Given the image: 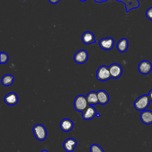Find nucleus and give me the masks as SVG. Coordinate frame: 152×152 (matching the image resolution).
<instances>
[{
  "mask_svg": "<svg viewBox=\"0 0 152 152\" xmlns=\"http://www.w3.org/2000/svg\"><path fill=\"white\" fill-rule=\"evenodd\" d=\"M151 100L148 94H144L138 97L134 103V106L135 109L140 111L146 110L148 107Z\"/></svg>",
  "mask_w": 152,
  "mask_h": 152,
  "instance_id": "nucleus-1",
  "label": "nucleus"
},
{
  "mask_svg": "<svg viewBox=\"0 0 152 152\" xmlns=\"http://www.w3.org/2000/svg\"><path fill=\"white\" fill-rule=\"evenodd\" d=\"M88 105L87 97L83 95H78L74 99V108L78 112H83Z\"/></svg>",
  "mask_w": 152,
  "mask_h": 152,
  "instance_id": "nucleus-2",
  "label": "nucleus"
},
{
  "mask_svg": "<svg viewBox=\"0 0 152 152\" xmlns=\"http://www.w3.org/2000/svg\"><path fill=\"white\" fill-rule=\"evenodd\" d=\"M33 133L37 140L43 141L47 136V131L45 126L42 124H37L33 128Z\"/></svg>",
  "mask_w": 152,
  "mask_h": 152,
  "instance_id": "nucleus-3",
  "label": "nucleus"
},
{
  "mask_svg": "<svg viewBox=\"0 0 152 152\" xmlns=\"http://www.w3.org/2000/svg\"><path fill=\"white\" fill-rule=\"evenodd\" d=\"M96 77L100 81H106L111 78L109 66L106 65L100 66L97 71Z\"/></svg>",
  "mask_w": 152,
  "mask_h": 152,
  "instance_id": "nucleus-4",
  "label": "nucleus"
},
{
  "mask_svg": "<svg viewBox=\"0 0 152 152\" xmlns=\"http://www.w3.org/2000/svg\"><path fill=\"white\" fill-rule=\"evenodd\" d=\"M99 45L102 49L110 50L113 48L115 45V40L112 37L102 38L99 42Z\"/></svg>",
  "mask_w": 152,
  "mask_h": 152,
  "instance_id": "nucleus-5",
  "label": "nucleus"
},
{
  "mask_svg": "<svg viewBox=\"0 0 152 152\" xmlns=\"http://www.w3.org/2000/svg\"><path fill=\"white\" fill-rule=\"evenodd\" d=\"M138 69L141 74L147 75L152 70V64L147 60H143L138 64Z\"/></svg>",
  "mask_w": 152,
  "mask_h": 152,
  "instance_id": "nucleus-6",
  "label": "nucleus"
},
{
  "mask_svg": "<svg viewBox=\"0 0 152 152\" xmlns=\"http://www.w3.org/2000/svg\"><path fill=\"white\" fill-rule=\"evenodd\" d=\"M88 57V54L87 52L84 49H81L77 51L74 56V60L77 64H84L86 62Z\"/></svg>",
  "mask_w": 152,
  "mask_h": 152,
  "instance_id": "nucleus-7",
  "label": "nucleus"
},
{
  "mask_svg": "<svg viewBox=\"0 0 152 152\" xmlns=\"http://www.w3.org/2000/svg\"><path fill=\"white\" fill-rule=\"evenodd\" d=\"M111 78L116 79L121 77L122 74V68L118 64H112L109 66Z\"/></svg>",
  "mask_w": 152,
  "mask_h": 152,
  "instance_id": "nucleus-8",
  "label": "nucleus"
},
{
  "mask_svg": "<svg viewBox=\"0 0 152 152\" xmlns=\"http://www.w3.org/2000/svg\"><path fill=\"white\" fill-rule=\"evenodd\" d=\"M118 2H122L125 4L126 12H128L132 9L138 8L140 7V2L138 0H115Z\"/></svg>",
  "mask_w": 152,
  "mask_h": 152,
  "instance_id": "nucleus-9",
  "label": "nucleus"
},
{
  "mask_svg": "<svg viewBox=\"0 0 152 152\" xmlns=\"http://www.w3.org/2000/svg\"><path fill=\"white\" fill-rule=\"evenodd\" d=\"M97 114L96 109L91 104H89L88 107L83 112L82 118L85 120H90L93 119Z\"/></svg>",
  "mask_w": 152,
  "mask_h": 152,
  "instance_id": "nucleus-10",
  "label": "nucleus"
},
{
  "mask_svg": "<svg viewBox=\"0 0 152 152\" xmlns=\"http://www.w3.org/2000/svg\"><path fill=\"white\" fill-rule=\"evenodd\" d=\"M140 118L142 123L146 125L152 124V111L150 110H144L141 112Z\"/></svg>",
  "mask_w": 152,
  "mask_h": 152,
  "instance_id": "nucleus-11",
  "label": "nucleus"
},
{
  "mask_svg": "<svg viewBox=\"0 0 152 152\" xmlns=\"http://www.w3.org/2000/svg\"><path fill=\"white\" fill-rule=\"evenodd\" d=\"M77 141L73 138H69L66 139L63 144L64 150L67 152H72L74 151L77 145Z\"/></svg>",
  "mask_w": 152,
  "mask_h": 152,
  "instance_id": "nucleus-12",
  "label": "nucleus"
},
{
  "mask_svg": "<svg viewBox=\"0 0 152 152\" xmlns=\"http://www.w3.org/2000/svg\"><path fill=\"white\" fill-rule=\"evenodd\" d=\"M82 42L86 45H90L96 43L97 41L95 40L94 36L93 33L91 31L84 32L81 37Z\"/></svg>",
  "mask_w": 152,
  "mask_h": 152,
  "instance_id": "nucleus-13",
  "label": "nucleus"
},
{
  "mask_svg": "<svg viewBox=\"0 0 152 152\" xmlns=\"http://www.w3.org/2000/svg\"><path fill=\"white\" fill-rule=\"evenodd\" d=\"M4 101L8 105H15L18 101V97L15 93L11 92L5 96Z\"/></svg>",
  "mask_w": 152,
  "mask_h": 152,
  "instance_id": "nucleus-14",
  "label": "nucleus"
},
{
  "mask_svg": "<svg viewBox=\"0 0 152 152\" xmlns=\"http://www.w3.org/2000/svg\"><path fill=\"white\" fill-rule=\"evenodd\" d=\"M74 127V124L71 120L68 118L64 119L60 123V128L64 132L70 131Z\"/></svg>",
  "mask_w": 152,
  "mask_h": 152,
  "instance_id": "nucleus-15",
  "label": "nucleus"
},
{
  "mask_svg": "<svg viewBox=\"0 0 152 152\" xmlns=\"http://www.w3.org/2000/svg\"><path fill=\"white\" fill-rule=\"evenodd\" d=\"M97 94L99 100V103L101 104H106L107 103L109 100V97L106 91L103 90H99L97 91Z\"/></svg>",
  "mask_w": 152,
  "mask_h": 152,
  "instance_id": "nucleus-16",
  "label": "nucleus"
},
{
  "mask_svg": "<svg viewBox=\"0 0 152 152\" xmlns=\"http://www.w3.org/2000/svg\"><path fill=\"white\" fill-rule=\"evenodd\" d=\"M116 48L119 52H125L128 48V41L126 38L121 39L117 43Z\"/></svg>",
  "mask_w": 152,
  "mask_h": 152,
  "instance_id": "nucleus-17",
  "label": "nucleus"
},
{
  "mask_svg": "<svg viewBox=\"0 0 152 152\" xmlns=\"http://www.w3.org/2000/svg\"><path fill=\"white\" fill-rule=\"evenodd\" d=\"M86 97L89 104H96L99 103L97 94V92L96 91L89 92L87 94Z\"/></svg>",
  "mask_w": 152,
  "mask_h": 152,
  "instance_id": "nucleus-18",
  "label": "nucleus"
},
{
  "mask_svg": "<svg viewBox=\"0 0 152 152\" xmlns=\"http://www.w3.org/2000/svg\"><path fill=\"white\" fill-rule=\"evenodd\" d=\"M14 80V78L12 75L6 74L2 77L1 82L4 86H8L12 84Z\"/></svg>",
  "mask_w": 152,
  "mask_h": 152,
  "instance_id": "nucleus-19",
  "label": "nucleus"
},
{
  "mask_svg": "<svg viewBox=\"0 0 152 152\" xmlns=\"http://www.w3.org/2000/svg\"><path fill=\"white\" fill-rule=\"evenodd\" d=\"M90 152H104L102 148L96 144H92L90 147Z\"/></svg>",
  "mask_w": 152,
  "mask_h": 152,
  "instance_id": "nucleus-20",
  "label": "nucleus"
},
{
  "mask_svg": "<svg viewBox=\"0 0 152 152\" xmlns=\"http://www.w3.org/2000/svg\"><path fill=\"white\" fill-rule=\"evenodd\" d=\"M0 55H1V64H5L7 63V62L8 60V55L7 53L4 52H1L0 53Z\"/></svg>",
  "mask_w": 152,
  "mask_h": 152,
  "instance_id": "nucleus-21",
  "label": "nucleus"
},
{
  "mask_svg": "<svg viewBox=\"0 0 152 152\" xmlns=\"http://www.w3.org/2000/svg\"><path fill=\"white\" fill-rule=\"evenodd\" d=\"M145 15H146V17H147V18L151 21V20H152V7H151L147 9Z\"/></svg>",
  "mask_w": 152,
  "mask_h": 152,
  "instance_id": "nucleus-22",
  "label": "nucleus"
},
{
  "mask_svg": "<svg viewBox=\"0 0 152 152\" xmlns=\"http://www.w3.org/2000/svg\"><path fill=\"white\" fill-rule=\"evenodd\" d=\"M51 4H57L58 3L60 0H48Z\"/></svg>",
  "mask_w": 152,
  "mask_h": 152,
  "instance_id": "nucleus-23",
  "label": "nucleus"
},
{
  "mask_svg": "<svg viewBox=\"0 0 152 152\" xmlns=\"http://www.w3.org/2000/svg\"><path fill=\"white\" fill-rule=\"evenodd\" d=\"M94 2H97V3H102V2H104L107 1L108 0H93Z\"/></svg>",
  "mask_w": 152,
  "mask_h": 152,
  "instance_id": "nucleus-24",
  "label": "nucleus"
},
{
  "mask_svg": "<svg viewBox=\"0 0 152 152\" xmlns=\"http://www.w3.org/2000/svg\"><path fill=\"white\" fill-rule=\"evenodd\" d=\"M148 96H149V97H150V100L151 101H152V88L150 90V91H149V93H148Z\"/></svg>",
  "mask_w": 152,
  "mask_h": 152,
  "instance_id": "nucleus-25",
  "label": "nucleus"
},
{
  "mask_svg": "<svg viewBox=\"0 0 152 152\" xmlns=\"http://www.w3.org/2000/svg\"><path fill=\"white\" fill-rule=\"evenodd\" d=\"M41 152H49V151H48L46 150H43L42 151H41Z\"/></svg>",
  "mask_w": 152,
  "mask_h": 152,
  "instance_id": "nucleus-26",
  "label": "nucleus"
},
{
  "mask_svg": "<svg viewBox=\"0 0 152 152\" xmlns=\"http://www.w3.org/2000/svg\"><path fill=\"white\" fill-rule=\"evenodd\" d=\"M79 1H80L81 2H85V1H86L87 0H79Z\"/></svg>",
  "mask_w": 152,
  "mask_h": 152,
  "instance_id": "nucleus-27",
  "label": "nucleus"
},
{
  "mask_svg": "<svg viewBox=\"0 0 152 152\" xmlns=\"http://www.w3.org/2000/svg\"><path fill=\"white\" fill-rule=\"evenodd\" d=\"M100 114H99V113H97V114H96V116H97V117H99V116H100Z\"/></svg>",
  "mask_w": 152,
  "mask_h": 152,
  "instance_id": "nucleus-28",
  "label": "nucleus"
},
{
  "mask_svg": "<svg viewBox=\"0 0 152 152\" xmlns=\"http://www.w3.org/2000/svg\"><path fill=\"white\" fill-rule=\"evenodd\" d=\"M21 1H24V0H21Z\"/></svg>",
  "mask_w": 152,
  "mask_h": 152,
  "instance_id": "nucleus-29",
  "label": "nucleus"
},
{
  "mask_svg": "<svg viewBox=\"0 0 152 152\" xmlns=\"http://www.w3.org/2000/svg\"><path fill=\"white\" fill-rule=\"evenodd\" d=\"M151 21H152V20H151Z\"/></svg>",
  "mask_w": 152,
  "mask_h": 152,
  "instance_id": "nucleus-30",
  "label": "nucleus"
}]
</instances>
